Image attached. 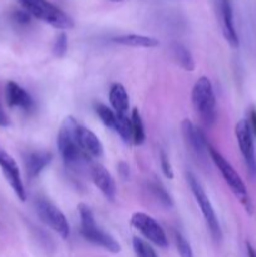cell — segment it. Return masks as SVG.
<instances>
[{
  "instance_id": "f546056e",
  "label": "cell",
  "mask_w": 256,
  "mask_h": 257,
  "mask_svg": "<svg viewBox=\"0 0 256 257\" xmlns=\"http://www.w3.org/2000/svg\"><path fill=\"white\" fill-rule=\"evenodd\" d=\"M9 125V118L5 114L4 109H3L2 104H0V127H8Z\"/></svg>"
},
{
  "instance_id": "44dd1931",
  "label": "cell",
  "mask_w": 256,
  "mask_h": 257,
  "mask_svg": "<svg viewBox=\"0 0 256 257\" xmlns=\"http://www.w3.org/2000/svg\"><path fill=\"white\" fill-rule=\"evenodd\" d=\"M131 118V130H132V143L136 146H141L146 140L145 127H143L142 118L137 108L132 109L130 115Z\"/></svg>"
},
{
  "instance_id": "4dcf8cb0",
  "label": "cell",
  "mask_w": 256,
  "mask_h": 257,
  "mask_svg": "<svg viewBox=\"0 0 256 257\" xmlns=\"http://www.w3.org/2000/svg\"><path fill=\"white\" fill-rule=\"evenodd\" d=\"M246 247H247V255L248 257H256V250L250 245V243H246Z\"/></svg>"
},
{
  "instance_id": "9a60e30c",
  "label": "cell",
  "mask_w": 256,
  "mask_h": 257,
  "mask_svg": "<svg viewBox=\"0 0 256 257\" xmlns=\"http://www.w3.org/2000/svg\"><path fill=\"white\" fill-rule=\"evenodd\" d=\"M77 137L80 148L88 157H102L104 148H103L102 142H100V140L94 132L79 124Z\"/></svg>"
},
{
  "instance_id": "5b68a950",
  "label": "cell",
  "mask_w": 256,
  "mask_h": 257,
  "mask_svg": "<svg viewBox=\"0 0 256 257\" xmlns=\"http://www.w3.org/2000/svg\"><path fill=\"white\" fill-rule=\"evenodd\" d=\"M192 105L206 127H211L217 118L216 97L211 80L207 77H201L192 88Z\"/></svg>"
},
{
  "instance_id": "7a4b0ae2",
  "label": "cell",
  "mask_w": 256,
  "mask_h": 257,
  "mask_svg": "<svg viewBox=\"0 0 256 257\" xmlns=\"http://www.w3.org/2000/svg\"><path fill=\"white\" fill-rule=\"evenodd\" d=\"M207 152L208 155H210L212 162L215 163V166L218 168L221 175H222L225 182L227 183L228 187L231 188L233 195H235L236 198L240 201V203L243 206L246 212H247L248 215H251V213L253 212L252 201H251L250 195H248L247 188H246V185L243 183L242 178H241L240 175L236 172L235 168L231 166V163L228 162V161L226 160L213 146L208 145Z\"/></svg>"
},
{
  "instance_id": "2e32d148",
  "label": "cell",
  "mask_w": 256,
  "mask_h": 257,
  "mask_svg": "<svg viewBox=\"0 0 256 257\" xmlns=\"http://www.w3.org/2000/svg\"><path fill=\"white\" fill-rule=\"evenodd\" d=\"M52 152H48V151H34V152L28 153L24 160L27 177L30 181L37 178L43 172V170L52 162Z\"/></svg>"
},
{
  "instance_id": "ac0fdd59",
  "label": "cell",
  "mask_w": 256,
  "mask_h": 257,
  "mask_svg": "<svg viewBox=\"0 0 256 257\" xmlns=\"http://www.w3.org/2000/svg\"><path fill=\"white\" fill-rule=\"evenodd\" d=\"M113 42L120 45H125V47L135 48H155L160 44V42L156 38L141 34L119 35V37L113 38Z\"/></svg>"
},
{
  "instance_id": "8fae6325",
  "label": "cell",
  "mask_w": 256,
  "mask_h": 257,
  "mask_svg": "<svg viewBox=\"0 0 256 257\" xmlns=\"http://www.w3.org/2000/svg\"><path fill=\"white\" fill-rule=\"evenodd\" d=\"M181 131H182L183 140H185L187 147L198 157H203L207 152V147L210 143L207 142L205 133L196 127L191 120L183 119L181 123Z\"/></svg>"
},
{
  "instance_id": "3957f363",
  "label": "cell",
  "mask_w": 256,
  "mask_h": 257,
  "mask_svg": "<svg viewBox=\"0 0 256 257\" xmlns=\"http://www.w3.org/2000/svg\"><path fill=\"white\" fill-rule=\"evenodd\" d=\"M23 10L57 29H72L74 22L60 8L48 0H18Z\"/></svg>"
},
{
  "instance_id": "7402d4cb",
  "label": "cell",
  "mask_w": 256,
  "mask_h": 257,
  "mask_svg": "<svg viewBox=\"0 0 256 257\" xmlns=\"http://www.w3.org/2000/svg\"><path fill=\"white\" fill-rule=\"evenodd\" d=\"M95 113H97L98 117L100 118V120H102L105 127L115 131L118 123V115L114 110L110 109L107 105L102 104V103H98L95 105Z\"/></svg>"
},
{
  "instance_id": "52a82bcc",
  "label": "cell",
  "mask_w": 256,
  "mask_h": 257,
  "mask_svg": "<svg viewBox=\"0 0 256 257\" xmlns=\"http://www.w3.org/2000/svg\"><path fill=\"white\" fill-rule=\"evenodd\" d=\"M35 208H37L39 218L45 225L49 226L54 232H57L64 240L69 237L70 227L67 217L54 203L48 201L47 198H38L35 202Z\"/></svg>"
},
{
  "instance_id": "f1b7e54d",
  "label": "cell",
  "mask_w": 256,
  "mask_h": 257,
  "mask_svg": "<svg viewBox=\"0 0 256 257\" xmlns=\"http://www.w3.org/2000/svg\"><path fill=\"white\" fill-rule=\"evenodd\" d=\"M118 170H119L120 176H122L123 178H127L128 176H130V167H128V165L125 162H120L119 165H118Z\"/></svg>"
},
{
  "instance_id": "e0dca14e",
  "label": "cell",
  "mask_w": 256,
  "mask_h": 257,
  "mask_svg": "<svg viewBox=\"0 0 256 257\" xmlns=\"http://www.w3.org/2000/svg\"><path fill=\"white\" fill-rule=\"evenodd\" d=\"M109 102L113 110L119 115L128 114L130 108V99L125 88L120 83H115L112 85L109 90Z\"/></svg>"
},
{
  "instance_id": "ba28073f",
  "label": "cell",
  "mask_w": 256,
  "mask_h": 257,
  "mask_svg": "<svg viewBox=\"0 0 256 257\" xmlns=\"http://www.w3.org/2000/svg\"><path fill=\"white\" fill-rule=\"evenodd\" d=\"M131 225L150 242L158 246L161 248H166L168 246V240L166 232L161 227L160 223L151 217L150 215L143 212L133 213L131 217Z\"/></svg>"
},
{
  "instance_id": "8992f818",
  "label": "cell",
  "mask_w": 256,
  "mask_h": 257,
  "mask_svg": "<svg viewBox=\"0 0 256 257\" xmlns=\"http://www.w3.org/2000/svg\"><path fill=\"white\" fill-rule=\"evenodd\" d=\"M186 178H187L188 186H190L191 191H192V195L195 196L196 202L200 206L201 212H202L203 218H205L206 223H207L211 236H212L215 241H220L222 238L221 226L220 222H218L217 216H216L215 210H213L212 203H211L208 196L206 195L205 188H203V186L201 185L200 181L197 180V177L192 172L186 173Z\"/></svg>"
},
{
  "instance_id": "5bb4252c",
  "label": "cell",
  "mask_w": 256,
  "mask_h": 257,
  "mask_svg": "<svg viewBox=\"0 0 256 257\" xmlns=\"http://www.w3.org/2000/svg\"><path fill=\"white\" fill-rule=\"evenodd\" d=\"M90 175L94 185L104 195V197L109 201H114L117 196V185L109 171L104 166L95 165L92 168Z\"/></svg>"
},
{
  "instance_id": "7c38bea8",
  "label": "cell",
  "mask_w": 256,
  "mask_h": 257,
  "mask_svg": "<svg viewBox=\"0 0 256 257\" xmlns=\"http://www.w3.org/2000/svg\"><path fill=\"white\" fill-rule=\"evenodd\" d=\"M218 13H220L221 28L225 39L227 40L228 44L232 48H238L240 45V39H238L237 32L235 28V22H233V12L231 7L230 0H217Z\"/></svg>"
},
{
  "instance_id": "277c9868",
  "label": "cell",
  "mask_w": 256,
  "mask_h": 257,
  "mask_svg": "<svg viewBox=\"0 0 256 257\" xmlns=\"http://www.w3.org/2000/svg\"><path fill=\"white\" fill-rule=\"evenodd\" d=\"M78 127H79V123L77 122V119L72 115H68L63 120L59 132H58V150L67 166L78 165L80 161L88 157L78 143Z\"/></svg>"
},
{
  "instance_id": "4fadbf2b",
  "label": "cell",
  "mask_w": 256,
  "mask_h": 257,
  "mask_svg": "<svg viewBox=\"0 0 256 257\" xmlns=\"http://www.w3.org/2000/svg\"><path fill=\"white\" fill-rule=\"evenodd\" d=\"M5 98L10 108H20L25 112L34 109V100L29 93L15 82H8L5 87Z\"/></svg>"
},
{
  "instance_id": "603a6c76",
  "label": "cell",
  "mask_w": 256,
  "mask_h": 257,
  "mask_svg": "<svg viewBox=\"0 0 256 257\" xmlns=\"http://www.w3.org/2000/svg\"><path fill=\"white\" fill-rule=\"evenodd\" d=\"M132 245H133V250H135V253L137 257H158L156 255L155 250H153L147 242L141 240V238L133 237Z\"/></svg>"
},
{
  "instance_id": "30bf717a",
  "label": "cell",
  "mask_w": 256,
  "mask_h": 257,
  "mask_svg": "<svg viewBox=\"0 0 256 257\" xmlns=\"http://www.w3.org/2000/svg\"><path fill=\"white\" fill-rule=\"evenodd\" d=\"M0 168L4 173L5 178L9 182L10 187L13 188L14 193L20 201L24 202L27 200V193H25L24 185H23L22 176H20L19 167L14 158L0 146Z\"/></svg>"
},
{
  "instance_id": "d6986e66",
  "label": "cell",
  "mask_w": 256,
  "mask_h": 257,
  "mask_svg": "<svg viewBox=\"0 0 256 257\" xmlns=\"http://www.w3.org/2000/svg\"><path fill=\"white\" fill-rule=\"evenodd\" d=\"M171 54H172L175 62L182 69L187 70V72H192L195 69V60H193L192 54L183 44L177 42L172 43L171 44Z\"/></svg>"
},
{
  "instance_id": "ffe728a7",
  "label": "cell",
  "mask_w": 256,
  "mask_h": 257,
  "mask_svg": "<svg viewBox=\"0 0 256 257\" xmlns=\"http://www.w3.org/2000/svg\"><path fill=\"white\" fill-rule=\"evenodd\" d=\"M147 187H148V191L151 192V195L153 196V198H155L156 201H158L163 207L166 208L172 207L173 205L172 197H171V195L167 192L166 187L160 182V181L157 180L148 181Z\"/></svg>"
},
{
  "instance_id": "9c48e42d",
  "label": "cell",
  "mask_w": 256,
  "mask_h": 257,
  "mask_svg": "<svg viewBox=\"0 0 256 257\" xmlns=\"http://www.w3.org/2000/svg\"><path fill=\"white\" fill-rule=\"evenodd\" d=\"M235 135L236 138H237L241 155L245 160L246 167H247L251 176L256 177V156L255 146H253V135L251 132L247 119L238 120L235 127Z\"/></svg>"
},
{
  "instance_id": "4316f807",
  "label": "cell",
  "mask_w": 256,
  "mask_h": 257,
  "mask_svg": "<svg viewBox=\"0 0 256 257\" xmlns=\"http://www.w3.org/2000/svg\"><path fill=\"white\" fill-rule=\"evenodd\" d=\"M13 18L18 24H28L30 22V15L25 10H17L13 14Z\"/></svg>"
},
{
  "instance_id": "cb8c5ba5",
  "label": "cell",
  "mask_w": 256,
  "mask_h": 257,
  "mask_svg": "<svg viewBox=\"0 0 256 257\" xmlns=\"http://www.w3.org/2000/svg\"><path fill=\"white\" fill-rule=\"evenodd\" d=\"M175 242H176V247H177L178 255H180V257H193L191 245L180 232L175 233Z\"/></svg>"
},
{
  "instance_id": "83f0119b",
  "label": "cell",
  "mask_w": 256,
  "mask_h": 257,
  "mask_svg": "<svg viewBox=\"0 0 256 257\" xmlns=\"http://www.w3.org/2000/svg\"><path fill=\"white\" fill-rule=\"evenodd\" d=\"M248 125H250L251 128V132H252L253 137L256 136V109L255 108H252L250 112V115H248Z\"/></svg>"
},
{
  "instance_id": "484cf974",
  "label": "cell",
  "mask_w": 256,
  "mask_h": 257,
  "mask_svg": "<svg viewBox=\"0 0 256 257\" xmlns=\"http://www.w3.org/2000/svg\"><path fill=\"white\" fill-rule=\"evenodd\" d=\"M160 162H161V170H162L163 175H165L166 178H168V180H172L173 170H172V166H171L170 158H168V155L165 152V150L160 151Z\"/></svg>"
},
{
  "instance_id": "d4e9b609",
  "label": "cell",
  "mask_w": 256,
  "mask_h": 257,
  "mask_svg": "<svg viewBox=\"0 0 256 257\" xmlns=\"http://www.w3.org/2000/svg\"><path fill=\"white\" fill-rule=\"evenodd\" d=\"M68 50V37L65 33H60L55 38L54 44H53V53L57 58H63Z\"/></svg>"
},
{
  "instance_id": "6da1fadb",
  "label": "cell",
  "mask_w": 256,
  "mask_h": 257,
  "mask_svg": "<svg viewBox=\"0 0 256 257\" xmlns=\"http://www.w3.org/2000/svg\"><path fill=\"white\" fill-rule=\"evenodd\" d=\"M78 212H79L80 217V233L88 242L99 246L110 253L120 252L122 247H120L119 242L112 235L105 232L98 226L94 213L90 210L89 206L85 205V203H79Z\"/></svg>"
}]
</instances>
